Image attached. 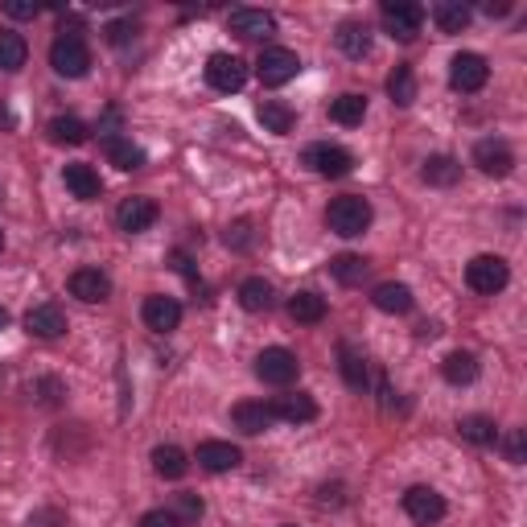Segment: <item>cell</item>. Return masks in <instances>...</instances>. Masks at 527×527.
Here are the masks:
<instances>
[{"mask_svg":"<svg viewBox=\"0 0 527 527\" xmlns=\"http://www.w3.org/2000/svg\"><path fill=\"white\" fill-rule=\"evenodd\" d=\"M25 330L33 338H62L66 334V309L58 301H42L25 313Z\"/></svg>","mask_w":527,"mask_h":527,"instance_id":"15","label":"cell"},{"mask_svg":"<svg viewBox=\"0 0 527 527\" xmlns=\"http://www.w3.org/2000/svg\"><path fill=\"white\" fill-rule=\"evenodd\" d=\"M342 379H346L355 392H363L367 383H371V367H367V359H363V355H355L350 346H342Z\"/></svg>","mask_w":527,"mask_h":527,"instance_id":"35","label":"cell"},{"mask_svg":"<svg viewBox=\"0 0 527 527\" xmlns=\"http://www.w3.org/2000/svg\"><path fill=\"white\" fill-rule=\"evenodd\" d=\"M153 470H157L161 478H169V482H178V478H186L190 462H186V453H182L178 445H157V449H153Z\"/></svg>","mask_w":527,"mask_h":527,"instance_id":"25","label":"cell"},{"mask_svg":"<svg viewBox=\"0 0 527 527\" xmlns=\"http://www.w3.org/2000/svg\"><path fill=\"white\" fill-rule=\"evenodd\" d=\"M441 375H445V383H453V388H466V383L478 379V359L466 355V350H458V355H449L441 363Z\"/></svg>","mask_w":527,"mask_h":527,"instance_id":"30","label":"cell"},{"mask_svg":"<svg viewBox=\"0 0 527 527\" xmlns=\"http://www.w3.org/2000/svg\"><path fill=\"white\" fill-rule=\"evenodd\" d=\"M388 95L400 103V108H408V103L416 99V75H412V66H396L392 75H388Z\"/></svg>","mask_w":527,"mask_h":527,"instance_id":"37","label":"cell"},{"mask_svg":"<svg viewBox=\"0 0 527 527\" xmlns=\"http://www.w3.org/2000/svg\"><path fill=\"white\" fill-rule=\"evenodd\" d=\"M9 124H13V116H9L5 103H0V128H9Z\"/></svg>","mask_w":527,"mask_h":527,"instance_id":"47","label":"cell"},{"mask_svg":"<svg viewBox=\"0 0 527 527\" xmlns=\"http://www.w3.org/2000/svg\"><path fill=\"white\" fill-rule=\"evenodd\" d=\"M62 182H66V190H70V194H75V198H83V202H95V198L103 194L99 173H95L91 165H83V161L66 165V169H62Z\"/></svg>","mask_w":527,"mask_h":527,"instance_id":"20","label":"cell"},{"mask_svg":"<svg viewBox=\"0 0 527 527\" xmlns=\"http://www.w3.org/2000/svg\"><path fill=\"white\" fill-rule=\"evenodd\" d=\"M206 83L223 95H235L243 83H248V62L235 58V54H210L206 58Z\"/></svg>","mask_w":527,"mask_h":527,"instance_id":"9","label":"cell"},{"mask_svg":"<svg viewBox=\"0 0 527 527\" xmlns=\"http://www.w3.org/2000/svg\"><path fill=\"white\" fill-rule=\"evenodd\" d=\"M140 527H182V523L169 515V507H161V511H149L145 519H140Z\"/></svg>","mask_w":527,"mask_h":527,"instance_id":"44","label":"cell"},{"mask_svg":"<svg viewBox=\"0 0 527 527\" xmlns=\"http://www.w3.org/2000/svg\"><path fill=\"white\" fill-rule=\"evenodd\" d=\"M334 42L346 58H367L371 54V29H367V21H342Z\"/></svg>","mask_w":527,"mask_h":527,"instance_id":"21","label":"cell"},{"mask_svg":"<svg viewBox=\"0 0 527 527\" xmlns=\"http://www.w3.org/2000/svg\"><path fill=\"white\" fill-rule=\"evenodd\" d=\"M140 318H145V326L153 334H169V330L182 326V301L165 297V293H153V297H145V305H140Z\"/></svg>","mask_w":527,"mask_h":527,"instance_id":"12","label":"cell"},{"mask_svg":"<svg viewBox=\"0 0 527 527\" xmlns=\"http://www.w3.org/2000/svg\"><path fill=\"white\" fill-rule=\"evenodd\" d=\"M0 248H5V231H0Z\"/></svg>","mask_w":527,"mask_h":527,"instance_id":"49","label":"cell"},{"mask_svg":"<svg viewBox=\"0 0 527 527\" xmlns=\"http://www.w3.org/2000/svg\"><path fill=\"white\" fill-rule=\"evenodd\" d=\"M379 17H383V29H388L396 42H412L420 33V21H425V9L408 5V0H388V5L379 9Z\"/></svg>","mask_w":527,"mask_h":527,"instance_id":"10","label":"cell"},{"mask_svg":"<svg viewBox=\"0 0 527 527\" xmlns=\"http://www.w3.org/2000/svg\"><path fill=\"white\" fill-rule=\"evenodd\" d=\"M136 38V21H112L108 25V42L112 46H128Z\"/></svg>","mask_w":527,"mask_h":527,"instance_id":"43","label":"cell"},{"mask_svg":"<svg viewBox=\"0 0 527 527\" xmlns=\"http://www.w3.org/2000/svg\"><path fill=\"white\" fill-rule=\"evenodd\" d=\"M297 70H301V58H297V50H285V46H268L260 54V62H256V75H260L264 87H285V83H293Z\"/></svg>","mask_w":527,"mask_h":527,"instance_id":"4","label":"cell"},{"mask_svg":"<svg viewBox=\"0 0 527 527\" xmlns=\"http://www.w3.org/2000/svg\"><path fill=\"white\" fill-rule=\"evenodd\" d=\"M202 511H206V507H202V499H198V495H190V490H182V495H173V507H169V515L178 519L182 527H186V523H198V519H202Z\"/></svg>","mask_w":527,"mask_h":527,"instance_id":"38","label":"cell"},{"mask_svg":"<svg viewBox=\"0 0 527 527\" xmlns=\"http://www.w3.org/2000/svg\"><path fill=\"white\" fill-rule=\"evenodd\" d=\"M103 153H108V161L116 165V169H140L145 165V149L140 145H132L128 136H103Z\"/></svg>","mask_w":527,"mask_h":527,"instance_id":"23","label":"cell"},{"mask_svg":"<svg viewBox=\"0 0 527 527\" xmlns=\"http://www.w3.org/2000/svg\"><path fill=\"white\" fill-rule=\"evenodd\" d=\"M50 66L62 79H83L91 70V50L83 42V33H58L50 46Z\"/></svg>","mask_w":527,"mask_h":527,"instance_id":"2","label":"cell"},{"mask_svg":"<svg viewBox=\"0 0 527 527\" xmlns=\"http://www.w3.org/2000/svg\"><path fill=\"white\" fill-rule=\"evenodd\" d=\"M169 260H173V268H178L182 276H190V280H194V268H190V256H186V252H173Z\"/></svg>","mask_w":527,"mask_h":527,"instance_id":"46","label":"cell"},{"mask_svg":"<svg viewBox=\"0 0 527 527\" xmlns=\"http://www.w3.org/2000/svg\"><path fill=\"white\" fill-rule=\"evenodd\" d=\"M272 412L276 420H289V425H305V420L318 416V400L309 392H289V396H276L272 400Z\"/></svg>","mask_w":527,"mask_h":527,"instance_id":"19","label":"cell"},{"mask_svg":"<svg viewBox=\"0 0 527 527\" xmlns=\"http://www.w3.org/2000/svg\"><path fill=\"white\" fill-rule=\"evenodd\" d=\"M289 318L293 322H305V326H313V322H322L326 318V297H318V293H293L289 297Z\"/></svg>","mask_w":527,"mask_h":527,"instance_id":"27","label":"cell"},{"mask_svg":"<svg viewBox=\"0 0 527 527\" xmlns=\"http://www.w3.org/2000/svg\"><path fill=\"white\" fill-rule=\"evenodd\" d=\"M108 293H112L108 272H99V268H75L70 272V297L95 305V301H108Z\"/></svg>","mask_w":527,"mask_h":527,"instance_id":"17","label":"cell"},{"mask_svg":"<svg viewBox=\"0 0 527 527\" xmlns=\"http://www.w3.org/2000/svg\"><path fill=\"white\" fill-rule=\"evenodd\" d=\"M474 165L486 173V178H507V173L515 169V153L507 140H495V136H486L474 145Z\"/></svg>","mask_w":527,"mask_h":527,"instance_id":"13","label":"cell"},{"mask_svg":"<svg viewBox=\"0 0 527 527\" xmlns=\"http://www.w3.org/2000/svg\"><path fill=\"white\" fill-rule=\"evenodd\" d=\"M256 116H260L264 132H276V136H289L293 124H297V112L289 108V103H280V99H264L256 108Z\"/></svg>","mask_w":527,"mask_h":527,"instance_id":"22","label":"cell"},{"mask_svg":"<svg viewBox=\"0 0 527 527\" xmlns=\"http://www.w3.org/2000/svg\"><path fill=\"white\" fill-rule=\"evenodd\" d=\"M326 227L342 239H355L371 227V202L363 194H342L326 206Z\"/></svg>","mask_w":527,"mask_h":527,"instance_id":"1","label":"cell"},{"mask_svg":"<svg viewBox=\"0 0 527 527\" xmlns=\"http://www.w3.org/2000/svg\"><path fill=\"white\" fill-rule=\"evenodd\" d=\"M400 503H404V515H408L416 527H433V523L445 519V499L437 495L433 486H408Z\"/></svg>","mask_w":527,"mask_h":527,"instance_id":"7","label":"cell"},{"mask_svg":"<svg viewBox=\"0 0 527 527\" xmlns=\"http://www.w3.org/2000/svg\"><path fill=\"white\" fill-rule=\"evenodd\" d=\"M305 165L318 173V178H346L355 169V157H350L342 145H330V140H318V145L305 149Z\"/></svg>","mask_w":527,"mask_h":527,"instance_id":"8","label":"cell"},{"mask_svg":"<svg viewBox=\"0 0 527 527\" xmlns=\"http://www.w3.org/2000/svg\"><path fill=\"white\" fill-rule=\"evenodd\" d=\"M231 420H235L239 433L260 437V433H268V429L276 425V412H272V404H264V400H243V404H235Z\"/></svg>","mask_w":527,"mask_h":527,"instance_id":"16","label":"cell"},{"mask_svg":"<svg viewBox=\"0 0 527 527\" xmlns=\"http://www.w3.org/2000/svg\"><path fill=\"white\" fill-rule=\"evenodd\" d=\"M433 21L441 33H462L470 25V9L466 5H453V0H445V5L433 9Z\"/></svg>","mask_w":527,"mask_h":527,"instance_id":"36","label":"cell"},{"mask_svg":"<svg viewBox=\"0 0 527 527\" xmlns=\"http://www.w3.org/2000/svg\"><path fill=\"white\" fill-rule=\"evenodd\" d=\"M25 58H29V46H25L21 33L0 29V70H21Z\"/></svg>","mask_w":527,"mask_h":527,"instance_id":"34","label":"cell"},{"mask_svg":"<svg viewBox=\"0 0 527 527\" xmlns=\"http://www.w3.org/2000/svg\"><path fill=\"white\" fill-rule=\"evenodd\" d=\"M371 301H375L379 313H408V309H412V289H408V285H396V280H388V285H379V289L371 293Z\"/></svg>","mask_w":527,"mask_h":527,"instance_id":"26","label":"cell"},{"mask_svg":"<svg viewBox=\"0 0 527 527\" xmlns=\"http://www.w3.org/2000/svg\"><path fill=\"white\" fill-rule=\"evenodd\" d=\"M367 268H371V264H367L363 256H350V252H342V256L330 260V276L338 280V285H363Z\"/></svg>","mask_w":527,"mask_h":527,"instance_id":"33","label":"cell"},{"mask_svg":"<svg viewBox=\"0 0 527 527\" xmlns=\"http://www.w3.org/2000/svg\"><path fill=\"white\" fill-rule=\"evenodd\" d=\"M507 280H511V268H507L503 256H474V260L466 264V285H470L474 293H482V297L503 293Z\"/></svg>","mask_w":527,"mask_h":527,"instance_id":"3","label":"cell"},{"mask_svg":"<svg viewBox=\"0 0 527 527\" xmlns=\"http://www.w3.org/2000/svg\"><path fill=\"white\" fill-rule=\"evenodd\" d=\"M29 396H38V404L54 408L66 396V388H62V379H38V383H29Z\"/></svg>","mask_w":527,"mask_h":527,"instance_id":"39","label":"cell"},{"mask_svg":"<svg viewBox=\"0 0 527 527\" xmlns=\"http://www.w3.org/2000/svg\"><path fill=\"white\" fill-rule=\"evenodd\" d=\"M503 453H507V462L511 466H523L527 462V441H523V429H511L503 437Z\"/></svg>","mask_w":527,"mask_h":527,"instance_id":"40","label":"cell"},{"mask_svg":"<svg viewBox=\"0 0 527 527\" xmlns=\"http://www.w3.org/2000/svg\"><path fill=\"white\" fill-rule=\"evenodd\" d=\"M25 527H66V511L58 507H42V511H33Z\"/></svg>","mask_w":527,"mask_h":527,"instance_id":"42","label":"cell"},{"mask_svg":"<svg viewBox=\"0 0 527 527\" xmlns=\"http://www.w3.org/2000/svg\"><path fill=\"white\" fill-rule=\"evenodd\" d=\"M5 13H9V17H17V21H25V17H38L42 9H38V5H29V0H9Z\"/></svg>","mask_w":527,"mask_h":527,"instance_id":"45","label":"cell"},{"mask_svg":"<svg viewBox=\"0 0 527 527\" xmlns=\"http://www.w3.org/2000/svg\"><path fill=\"white\" fill-rule=\"evenodd\" d=\"M420 178H425L429 186H458L462 182V165L453 161V157H429L425 169H420Z\"/></svg>","mask_w":527,"mask_h":527,"instance_id":"28","label":"cell"},{"mask_svg":"<svg viewBox=\"0 0 527 527\" xmlns=\"http://www.w3.org/2000/svg\"><path fill=\"white\" fill-rule=\"evenodd\" d=\"M486 79H490V66H486L482 54H474V50L453 54V62H449V87H453V91L474 95V91L486 87Z\"/></svg>","mask_w":527,"mask_h":527,"instance_id":"5","label":"cell"},{"mask_svg":"<svg viewBox=\"0 0 527 527\" xmlns=\"http://www.w3.org/2000/svg\"><path fill=\"white\" fill-rule=\"evenodd\" d=\"M252 223H231L227 227V248H239V252H248L252 248Z\"/></svg>","mask_w":527,"mask_h":527,"instance_id":"41","label":"cell"},{"mask_svg":"<svg viewBox=\"0 0 527 527\" xmlns=\"http://www.w3.org/2000/svg\"><path fill=\"white\" fill-rule=\"evenodd\" d=\"M46 132H50L54 145H87V136H91V128L79 116H58V120H50Z\"/></svg>","mask_w":527,"mask_h":527,"instance_id":"31","label":"cell"},{"mask_svg":"<svg viewBox=\"0 0 527 527\" xmlns=\"http://www.w3.org/2000/svg\"><path fill=\"white\" fill-rule=\"evenodd\" d=\"M297 371H301V363H297L293 350H285V346H268V350H260V355H256V375L264 383H272V388H289V383L297 379Z\"/></svg>","mask_w":527,"mask_h":527,"instance_id":"6","label":"cell"},{"mask_svg":"<svg viewBox=\"0 0 527 527\" xmlns=\"http://www.w3.org/2000/svg\"><path fill=\"white\" fill-rule=\"evenodd\" d=\"M239 305L248 309V313H264V309H272V285L264 276H248L239 285Z\"/></svg>","mask_w":527,"mask_h":527,"instance_id":"29","label":"cell"},{"mask_svg":"<svg viewBox=\"0 0 527 527\" xmlns=\"http://www.w3.org/2000/svg\"><path fill=\"white\" fill-rule=\"evenodd\" d=\"M9 326V313H5V305H0V330H5Z\"/></svg>","mask_w":527,"mask_h":527,"instance_id":"48","label":"cell"},{"mask_svg":"<svg viewBox=\"0 0 527 527\" xmlns=\"http://www.w3.org/2000/svg\"><path fill=\"white\" fill-rule=\"evenodd\" d=\"M157 215H161V206H157L153 198L132 194V198H124V202L116 206V227H120L124 235H140V231H149V227L157 223Z\"/></svg>","mask_w":527,"mask_h":527,"instance_id":"11","label":"cell"},{"mask_svg":"<svg viewBox=\"0 0 527 527\" xmlns=\"http://www.w3.org/2000/svg\"><path fill=\"white\" fill-rule=\"evenodd\" d=\"M243 462V453L231 445V441H202L198 445V466L210 470V474H227Z\"/></svg>","mask_w":527,"mask_h":527,"instance_id":"18","label":"cell"},{"mask_svg":"<svg viewBox=\"0 0 527 527\" xmlns=\"http://www.w3.org/2000/svg\"><path fill=\"white\" fill-rule=\"evenodd\" d=\"M458 433L470 445H495L499 441V429H495V420H490V416H462L458 420Z\"/></svg>","mask_w":527,"mask_h":527,"instance_id":"32","label":"cell"},{"mask_svg":"<svg viewBox=\"0 0 527 527\" xmlns=\"http://www.w3.org/2000/svg\"><path fill=\"white\" fill-rule=\"evenodd\" d=\"M227 25H231L235 38H243V42H264V38H272V33H276V17L264 13V9H235L227 17Z\"/></svg>","mask_w":527,"mask_h":527,"instance_id":"14","label":"cell"},{"mask_svg":"<svg viewBox=\"0 0 527 527\" xmlns=\"http://www.w3.org/2000/svg\"><path fill=\"white\" fill-rule=\"evenodd\" d=\"M363 116H367V95L346 91V95L330 99V120H334V124H342V128H355V124H363Z\"/></svg>","mask_w":527,"mask_h":527,"instance_id":"24","label":"cell"}]
</instances>
